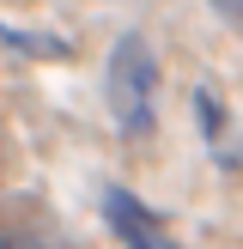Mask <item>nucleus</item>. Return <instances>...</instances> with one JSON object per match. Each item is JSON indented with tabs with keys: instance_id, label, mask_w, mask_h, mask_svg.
I'll return each instance as SVG.
<instances>
[{
	"instance_id": "obj_1",
	"label": "nucleus",
	"mask_w": 243,
	"mask_h": 249,
	"mask_svg": "<svg viewBox=\"0 0 243 249\" xmlns=\"http://www.w3.org/2000/svg\"><path fill=\"white\" fill-rule=\"evenodd\" d=\"M109 116L128 140H152L158 128V55L140 31L116 36L109 49Z\"/></svg>"
},
{
	"instance_id": "obj_2",
	"label": "nucleus",
	"mask_w": 243,
	"mask_h": 249,
	"mask_svg": "<svg viewBox=\"0 0 243 249\" xmlns=\"http://www.w3.org/2000/svg\"><path fill=\"white\" fill-rule=\"evenodd\" d=\"M104 225L122 237V249H182L176 231H170L134 189H104Z\"/></svg>"
},
{
	"instance_id": "obj_3",
	"label": "nucleus",
	"mask_w": 243,
	"mask_h": 249,
	"mask_svg": "<svg viewBox=\"0 0 243 249\" xmlns=\"http://www.w3.org/2000/svg\"><path fill=\"white\" fill-rule=\"evenodd\" d=\"M194 116H201V134H207V146H213V158H225V164H243V152H237V134H231V116L219 109V97L207 91H194Z\"/></svg>"
},
{
	"instance_id": "obj_4",
	"label": "nucleus",
	"mask_w": 243,
	"mask_h": 249,
	"mask_svg": "<svg viewBox=\"0 0 243 249\" xmlns=\"http://www.w3.org/2000/svg\"><path fill=\"white\" fill-rule=\"evenodd\" d=\"M0 43L12 55H31V61H67L73 43L67 36H49V31H18V24H0Z\"/></svg>"
},
{
	"instance_id": "obj_5",
	"label": "nucleus",
	"mask_w": 243,
	"mask_h": 249,
	"mask_svg": "<svg viewBox=\"0 0 243 249\" xmlns=\"http://www.w3.org/2000/svg\"><path fill=\"white\" fill-rule=\"evenodd\" d=\"M0 249H43L31 231H0Z\"/></svg>"
},
{
	"instance_id": "obj_6",
	"label": "nucleus",
	"mask_w": 243,
	"mask_h": 249,
	"mask_svg": "<svg viewBox=\"0 0 243 249\" xmlns=\"http://www.w3.org/2000/svg\"><path fill=\"white\" fill-rule=\"evenodd\" d=\"M213 6H219V12H237V18H243V0H213Z\"/></svg>"
}]
</instances>
